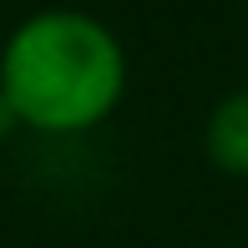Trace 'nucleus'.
Masks as SVG:
<instances>
[{
    "label": "nucleus",
    "instance_id": "f03ea898",
    "mask_svg": "<svg viewBox=\"0 0 248 248\" xmlns=\"http://www.w3.org/2000/svg\"><path fill=\"white\" fill-rule=\"evenodd\" d=\"M202 157L213 162V172L248 183V86H233L213 101L202 122Z\"/></svg>",
    "mask_w": 248,
    "mask_h": 248
},
{
    "label": "nucleus",
    "instance_id": "7ed1b4c3",
    "mask_svg": "<svg viewBox=\"0 0 248 248\" xmlns=\"http://www.w3.org/2000/svg\"><path fill=\"white\" fill-rule=\"evenodd\" d=\"M16 132H26V127H20V111L10 107V96H5V92H0V142H10Z\"/></svg>",
    "mask_w": 248,
    "mask_h": 248
},
{
    "label": "nucleus",
    "instance_id": "f257e3e1",
    "mask_svg": "<svg viewBox=\"0 0 248 248\" xmlns=\"http://www.w3.org/2000/svg\"><path fill=\"white\" fill-rule=\"evenodd\" d=\"M127 46L92 10L46 5L16 20L0 46V92L36 137H86L127 96Z\"/></svg>",
    "mask_w": 248,
    "mask_h": 248
}]
</instances>
